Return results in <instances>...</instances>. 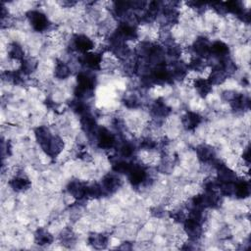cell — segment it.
I'll return each mask as SVG.
<instances>
[{"mask_svg":"<svg viewBox=\"0 0 251 251\" xmlns=\"http://www.w3.org/2000/svg\"><path fill=\"white\" fill-rule=\"evenodd\" d=\"M86 187L87 184L85 182L75 179L69 182L67 185V191L73 198L82 200L83 198H86Z\"/></svg>","mask_w":251,"mask_h":251,"instance_id":"4","label":"cell"},{"mask_svg":"<svg viewBox=\"0 0 251 251\" xmlns=\"http://www.w3.org/2000/svg\"><path fill=\"white\" fill-rule=\"evenodd\" d=\"M72 46L75 52H78L82 55L87 52L93 51L95 43L93 39H91L89 36H87L86 34L80 33V34H75L73 37Z\"/></svg>","mask_w":251,"mask_h":251,"instance_id":"2","label":"cell"},{"mask_svg":"<svg viewBox=\"0 0 251 251\" xmlns=\"http://www.w3.org/2000/svg\"><path fill=\"white\" fill-rule=\"evenodd\" d=\"M202 118L199 114L189 111L186 112L181 119V124L183 126V127L187 130H193L195 129L201 123Z\"/></svg>","mask_w":251,"mask_h":251,"instance_id":"7","label":"cell"},{"mask_svg":"<svg viewBox=\"0 0 251 251\" xmlns=\"http://www.w3.org/2000/svg\"><path fill=\"white\" fill-rule=\"evenodd\" d=\"M65 148V141L58 135H52L49 141L42 147V150L51 158L59 156Z\"/></svg>","mask_w":251,"mask_h":251,"instance_id":"3","label":"cell"},{"mask_svg":"<svg viewBox=\"0 0 251 251\" xmlns=\"http://www.w3.org/2000/svg\"><path fill=\"white\" fill-rule=\"evenodd\" d=\"M34 240L38 245H48L53 242V236L48 230L44 228H38L34 233Z\"/></svg>","mask_w":251,"mask_h":251,"instance_id":"11","label":"cell"},{"mask_svg":"<svg viewBox=\"0 0 251 251\" xmlns=\"http://www.w3.org/2000/svg\"><path fill=\"white\" fill-rule=\"evenodd\" d=\"M196 154L199 161L204 164L213 163L214 160L216 159L214 149L208 145H204V144L199 145L196 149Z\"/></svg>","mask_w":251,"mask_h":251,"instance_id":"8","label":"cell"},{"mask_svg":"<svg viewBox=\"0 0 251 251\" xmlns=\"http://www.w3.org/2000/svg\"><path fill=\"white\" fill-rule=\"evenodd\" d=\"M30 180L23 174H18L9 180L10 187L16 192H25L30 187Z\"/></svg>","mask_w":251,"mask_h":251,"instance_id":"6","label":"cell"},{"mask_svg":"<svg viewBox=\"0 0 251 251\" xmlns=\"http://www.w3.org/2000/svg\"><path fill=\"white\" fill-rule=\"evenodd\" d=\"M28 24L30 26L38 32L47 31L51 28V24L45 14L38 10H31L25 14Z\"/></svg>","mask_w":251,"mask_h":251,"instance_id":"1","label":"cell"},{"mask_svg":"<svg viewBox=\"0 0 251 251\" xmlns=\"http://www.w3.org/2000/svg\"><path fill=\"white\" fill-rule=\"evenodd\" d=\"M250 186L247 180H237L234 182V191L233 194L241 199H244L249 196Z\"/></svg>","mask_w":251,"mask_h":251,"instance_id":"10","label":"cell"},{"mask_svg":"<svg viewBox=\"0 0 251 251\" xmlns=\"http://www.w3.org/2000/svg\"><path fill=\"white\" fill-rule=\"evenodd\" d=\"M72 70L63 60H57L54 65V75L58 79H65L70 76Z\"/></svg>","mask_w":251,"mask_h":251,"instance_id":"9","label":"cell"},{"mask_svg":"<svg viewBox=\"0 0 251 251\" xmlns=\"http://www.w3.org/2000/svg\"><path fill=\"white\" fill-rule=\"evenodd\" d=\"M101 185L105 193H113L121 187L122 179L120 178L119 175L116 173L108 174L103 177L101 181Z\"/></svg>","mask_w":251,"mask_h":251,"instance_id":"5","label":"cell"},{"mask_svg":"<svg viewBox=\"0 0 251 251\" xmlns=\"http://www.w3.org/2000/svg\"><path fill=\"white\" fill-rule=\"evenodd\" d=\"M88 241H89V244H91L93 247L101 249L107 245L108 238L106 235L102 233H94L88 237Z\"/></svg>","mask_w":251,"mask_h":251,"instance_id":"12","label":"cell"}]
</instances>
